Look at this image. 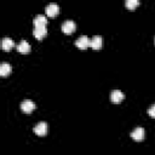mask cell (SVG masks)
Listing matches in <instances>:
<instances>
[{
  "instance_id": "obj_12",
  "label": "cell",
  "mask_w": 155,
  "mask_h": 155,
  "mask_svg": "<svg viewBox=\"0 0 155 155\" xmlns=\"http://www.w3.org/2000/svg\"><path fill=\"white\" fill-rule=\"evenodd\" d=\"M11 71H12L11 64L5 63V62L0 64V75H1V76H7V75L11 74Z\"/></svg>"
},
{
  "instance_id": "obj_8",
  "label": "cell",
  "mask_w": 155,
  "mask_h": 155,
  "mask_svg": "<svg viewBox=\"0 0 155 155\" xmlns=\"http://www.w3.org/2000/svg\"><path fill=\"white\" fill-rule=\"evenodd\" d=\"M125 98V94L120 91V90H114L111 93H110V101L115 104H119L120 102H122Z\"/></svg>"
},
{
  "instance_id": "obj_11",
  "label": "cell",
  "mask_w": 155,
  "mask_h": 155,
  "mask_svg": "<svg viewBox=\"0 0 155 155\" xmlns=\"http://www.w3.org/2000/svg\"><path fill=\"white\" fill-rule=\"evenodd\" d=\"M15 46V42L11 38H4L1 41V47L4 51H10L12 47Z\"/></svg>"
},
{
  "instance_id": "obj_14",
  "label": "cell",
  "mask_w": 155,
  "mask_h": 155,
  "mask_svg": "<svg viewBox=\"0 0 155 155\" xmlns=\"http://www.w3.org/2000/svg\"><path fill=\"white\" fill-rule=\"evenodd\" d=\"M125 5H126V7L128 10H133V8H136L139 5V1L138 0H126Z\"/></svg>"
},
{
  "instance_id": "obj_1",
  "label": "cell",
  "mask_w": 155,
  "mask_h": 155,
  "mask_svg": "<svg viewBox=\"0 0 155 155\" xmlns=\"http://www.w3.org/2000/svg\"><path fill=\"white\" fill-rule=\"evenodd\" d=\"M75 46L80 50H85L87 47H91V39L86 35H81L80 38L76 39L75 41Z\"/></svg>"
},
{
  "instance_id": "obj_4",
  "label": "cell",
  "mask_w": 155,
  "mask_h": 155,
  "mask_svg": "<svg viewBox=\"0 0 155 155\" xmlns=\"http://www.w3.org/2000/svg\"><path fill=\"white\" fill-rule=\"evenodd\" d=\"M47 131H48V126L45 121H41V122H39L34 126V132L38 136H45L47 133Z\"/></svg>"
},
{
  "instance_id": "obj_9",
  "label": "cell",
  "mask_w": 155,
  "mask_h": 155,
  "mask_svg": "<svg viewBox=\"0 0 155 155\" xmlns=\"http://www.w3.org/2000/svg\"><path fill=\"white\" fill-rule=\"evenodd\" d=\"M33 35H34L38 40L44 39V38L47 35V29H46V27H35L34 30H33Z\"/></svg>"
},
{
  "instance_id": "obj_5",
  "label": "cell",
  "mask_w": 155,
  "mask_h": 155,
  "mask_svg": "<svg viewBox=\"0 0 155 155\" xmlns=\"http://www.w3.org/2000/svg\"><path fill=\"white\" fill-rule=\"evenodd\" d=\"M21 109H22L23 113L30 114V113L35 109V103H34L33 101H30V99H25V101L22 102V104H21Z\"/></svg>"
},
{
  "instance_id": "obj_3",
  "label": "cell",
  "mask_w": 155,
  "mask_h": 155,
  "mask_svg": "<svg viewBox=\"0 0 155 155\" xmlns=\"http://www.w3.org/2000/svg\"><path fill=\"white\" fill-rule=\"evenodd\" d=\"M75 29H76V24H75L74 21L68 19V21H65V22L62 24V31H63L64 34H71V33H74Z\"/></svg>"
},
{
  "instance_id": "obj_2",
  "label": "cell",
  "mask_w": 155,
  "mask_h": 155,
  "mask_svg": "<svg viewBox=\"0 0 155 155\" xmlns=\"http://www.w3.org/2000/svg\"><path fill=\"white\" fill-rule=\"evenodd\" d=\"M45 12L48 17H56L59 13V6L54 2H51L45 7Z\"/></svg>"
},
{
  "instance_id": "obj_6",
  "label": "cell",
  "mask_w": 155,
  "mask_h": 155,
  "mask_svg": "<svg viewBox=\"0 0 155 155\" xmlns=\"http://www.w3.org/2000/svg\"><path fill=\"white\" fill-rule=\"evenodd\" d=\"M144 136H145V131L143 127H136L132 132H131V137L137 140V142H140L144 139Z\"/></svg>"
},
{
  "instance_id": "obj_13",
  "label": "cell",
  "mask_w": 155,
  "mask_h": 155,
  "mask_svg": "<svg viewBox=\"0 0 155 155\" xmlns=\"http://www.w3.org/2000/svg\"><path fill=\"white\" fill-rule=\"evenodd\" d=\"M17 50H18V52H21V53H29V52H30V45H29L25 40H22V41L17 45Z\"/></svg>"
},
{
  "instance_id": "obj_10",
  "label": "cell",
  "mask_w": 155,
  "mask_h": 155,
  "mask_svg": "<svg viewBox=\"0 0 155 155\" xmlns=\"http://www.w3.org/2000/svg\"><path fill=\"white\" fill-rule=\"evenodd\" d=\"M103 45V40H102V36L101 35H96L91 39V47L93 50H99Z\"/></svg>"
},
{
  "instance_id": "obj_15",
  "label": "cell",
  "mask_w": 155,
  "mask_h": 155,
  "mask_svg": "<svg viewBox=\"0 0 155 155\" xmlns=\"http://www.w3.org/2000/svg\"><path fill=\"white\" fill-rule=\"evenodd\" d=\"M148 114H149L151 117H154V119H155V104H153V105L148 109Z\"/></svg>"
},
{
  "instance_id": "obj_7",
  "label": "cell",
  "mask_w": 155,
  "mask_h": 155,
  "mask_svg": "<svg viewBox=\"0 0 155 155\" xmlns=\"http://www.w3.org/2000/svg\"><path fill=\"white\" fill-rule=\"evenodd\" d=\"M47 17L45 15H36L33 19V23H34V27H46L47 25Z\"/></svg>"
}]
</instances>
